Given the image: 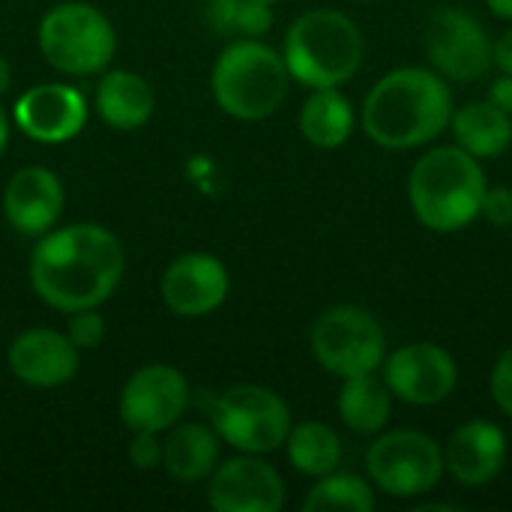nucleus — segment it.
<instances>
[{
	"mask_svg": "<svg viewBox=\"0 0 512 512\" xmlns=\"http://www.w3.org/2000/svg\"><path fill=\"white\" fill-rule=\"evenodd\" d=\"M126 255L120 240L93 222L51 228L30 255V285L57 312L102 306L120 285Z\"/></svg>",
	"mask_w": 512,
	"mask_h": 512,
	"instance_id": "nucleus-1",
	"label": "nucleus"
},
{
	"mask_svg": "<svg viewBox=\"0 0 512 512\" xmlns=\"http://www.w3.org/2000/svg\"><path fill=\"white\" fill-rule=\"evenodd\" d=\"M453 117V93L435 69L387 72L363 102V132L384 150H414L435 141Z\"/></svg>",
	"mask_w": 512,
	"mask_h": 512,
	"instance_id": "nucleus-2",
	"label": "nucleus"
},
{
	"mask_svg": "<svg viewBox=\"0 0 512 512\" xmlns=\"http://www.w3.org/2000/svg\"><path fill=\"white\" fill-rule=\"evenodd\" d=\"M486 174L459 144L432 147L423 153L408 177V201L420 225L438 234H456L474 225L483 213Z\"/></svg>",
	"mask_w": 512,
	"mask_h": 512,
	"instance_id": "nucleus-3",
	"label": "nucleus"
},
{
	"mask_svg": "<svg viewBox=\"0 0 512 512\" xmlns=\"http://www.w3.org/2000/svg\"><path fill=\"white\" fill-rule=\"evenodd\" d=\"M363 51V33L345 12L309 9L288 27L282 57L294 81L321 90L351 81L363 63Z\"/></svg>",
	"mask_w": 512,
	"mask_h": 512,
	"instance_id": "nucleus-4",
	"label": "nucleus"
},
{
	"mask_svg": "<svg viewBox=\"0 0 512 512\" xmlns=\"http://www.w3.org/2000/svg\"><path fill=\"white\" fill-rule=\"evenodd\" d=\"M291 72L285 57L258 39L228 45L213 66V96L237 120H264L288 96Z\"/></svg>",
	"mask_w": 512,
	"mask_h": 512,
	"instance_id": "nucleus-5",
	"label": "nucleus"
},
{
	"mask_svg": "<svg viewBox=\"0 0 512 512\" xmlns=\"http://www.w3.org/2000/svg\"><path fill=\"white\" fill-rule=\"evenodd\" d=\"M39 51L63 75H93L111 63L117 33L102 9L69 0L48 9L39 21Z\"/></svg>",
	"mask_w": 512,
	"mask_h": 512,
	"instance_id": "nucleus-6",
	"label": "nucleus"
},
{
	"mask_svg": "<svg viewBox=\"0 0 512 512\" xmlns=\"http://www.w3.org/2000/svg\"><path fill=\"white\" fill-rule=\"evenodd\" d=\"M213 432L240 453H276L291 432V411L279 393L258 384L225 390L213 402Z\"/></svg>",
	"mask_w": 512,
	"mask_h": 512,
	"instance_id": "nucleus-7",
	"label": "nucleus"
},
{
	"mask_svg": "<svg viewBox=\"0 0 512 512\" xmlns=\"http://www.w3.org/2000/svg\"><path fill=\"white\" fill-rule=\"evenodd\" d=\"M312 354L336 378L378 372L387 357V336L378 318L360 306H333L312 327Z\"/></svg>",
	"mask_w": 512,
	"mask_h": 512,
	"instance_id": "nucleus-8",
	"label": "nucleus"
},
{
	"mask_svg": "<svg viewBox=\"0 0 512 512\" xmlns=\"http://www.w3.org/2000/svg\"><path fill=\"white\" fill-rule=\"evenodd\" d=\"M366 471L375 489L390 498H417L432 492L444 477L441 444L414 429H396L372 441Z\"/></svg>",
	"mask_w": 512,
	"mask_h": 512,
	"instance_id": "nucleus-9",
	"label": "nucleus"
},
{
	"mask_svg": "<svg viewBox=\"0 0 512 512\" xmlns=\"http://www.w3.org/2000/svg\"><path fill=\"white\" fill-rule=\"evenodd\" d=\"M423 48L432 69L450 81H477L495 63V42L489 39L480 18L456 6H444L429 15Z\"/></svg>",
	"mask_w": 512,
	"mask_h": 512,
	"instance_id": "nucleus-10",
	"label": "nucleus"
},
{
	"mask_svg": "<svg viewBox=\"0 0 512 512\" xmlns=\"http://www.w3.org/2000/svg\"><path fill=\"white\" fill-rule=\"evenodd\" d=\"M186 408H189L186 375L165 363L141 366L120 390V420L132 432L162 435L180 423Z\"/></svg>",
	"mask_w": 512,
	"mask_h": 512,
	"instance_id": "nucleus-11",
	"label": "nucleus"
},
{
	"mask_svg": "<svg viewBox=\"0 0 512 512\" xmlns=\"http://www.w3.org/2000/svg\"><path fill=\"white\" fill-rule=\"evenodd\" d=\"M381 369L393 399L417 408L447 402L459 384L456 360L435 342H408L396 348L390 357H384Z\"/></svg>",
	"mask_w": 512,
	"mask_h": 512,
	"instance_id": "nucleus-12",
	"label": "nucleus"
},
{
	"mask_svg": "<svg viewBox=\"0 0 512 512\" xmlns=\"http://www.w3.org/2000/svg\"><path fill=\"white\" fill-rule=\"evenodd\" d=\"M207 501L219 512H279L285 504V483L261 456L243 453L213 471Z\"/></svg>",
	"mask_w": 512,
	"mask_h": 512,
	"instance_id": "nucleus-13",
	"label": "nucleus"
},
{
	"mask_svg": "<svg viewBox=\"0 0 512 512\" xmlns=\"http://www.w3.org/2000/svg\"><path fill=\"white\" fill-rule=\"evenodd\" d=\"M228 285V270L219 258L207 252H186L162 273L159 294L174 315L201 318L225 303Z\"/></svg>",
	"mask_w": 512,
	"mask_h": 512,
	"instance_id": "nucleus-14",
	"label": "nucleus"
},
{
	"mask_svg": "<svg viewBox=\"0 0 512 512\" xmlns=\"http://www.w3.org/2000/svg\"><path fill=\"white\" fill-rule=\"evenodd\" d=\"M12 117L27 138L39 144H63L84 129L87 102L69 84H36L15 99Z\"/></svg>",
	"mask_w": 512,
	"mask_h": 512,
	"instance_id": "nucleus-15",
	"label": "nucleus"
},
{
	"mask_svg": "<svg viewBox=\"0 0 512 512\" xmlns=\"http://www.w3.org/2000/svg\"><path fill=\"white\" fill-rule=\"evenodd\" d=\"M507 465V435L492 420H468L462 423L447 447L444 468L459 486L483 489L489 486Z\"/></svg>",
	"mask_w": 512,
	"mask_h": 512,
	"instance_id": "nucleus-16",
	"label": "nucleus"
},
{
	"mask_svg": "<svg viewBox=\"0 0 512 512\" xmlns=\"http://www.w3.org/2000/svg\"><path fill=\"white\" fill-rule=\"evenodd\" d=\"M9 369L21 384L51 390L72 381V375L78 372V348L66 339V333L33 327L12 339Z\"/></svg>",
	"mask_w": 512,
	"mask_h": 512,
	"instance_id": "nucleus-17",
	"label": "nucleus"
},
{
	"mask_svg": "<svg viewBox=\"0 0 512 512\" xmlns=\"http://www.w3.org/2000/svg\"><path fill=\"white\" fill-rule=\"evenodd\" d=\"M3 213L18 234L42 237L63 213V183L42 165L21 168L6 183Z\"/></svg>",
	"mask_w": 512,
	"mask_h": 512,
	"instance_id": "nucleus-18",
	"label": "nucleus"
},
{
	"mask_svg": "<svg viewBox=\"0 0 512 512\" xmlns=\"http://www.w3.org/2000/svg\"><path fill=\"white\" fill-rule=\"evenodd\" d=\"M156 96L153 87L129 69H114L108 75H102L99 87H96V111L99 117L120 132H132L141 129L150 114H153Z\"/></svg>",
	"mask_w": 512,
	"mask_h": 512,
	"instance_id": "nucleus-19",
	"label": "nucleus"
},
{
	"mask_svg": "<svg viewBox=\"0 0 512 512\" xmlns=\"http://www.w3.org/2000/svg\"><path fill=\"white\" fill-rule=\"evenodd\" d=\"M450 129L456 144L474 159H498L512 144V117L489 99L453 108Z\"/></svg>",
	"mask_w": 512,
	"mask_h": 512,
	"instance_id": "nucleus-20",
	"label": "nucleus"
},
{
	"mask_svg": "<svg viewBox=\"0 0 512 512\" xmlns=\"http://www.w3.org/2000/svg\"><path fill=\"white\" fill-rule=\"evenodd\" d=\"M219 435L201 423L177 426L168 441H162V468L177 483H198L216 471Z\"/></svg>",
	"mask_w": 512,
	"mask_h": 512,
	"instance_id": "nucleus-21",
	"label": "nucleus"
},
{
	"mask_svg": "<svg viewBox=\"0 0 512 512\" xmlns=\"http://www.w3.org/2000/svg\"><path fill=\"white\" fill-rule=\"evenodd\" d=\"M342 423L357 435H378L393 414V393L384 381L369 375L342 378V390L336 399Z\"/></svg>",
	"mask_w": 512,
	"mask_h": 512,
	"instance_id": "nucleus-22",
	"label": "nucleus"
},
{
	"mask_svg": "<svg viewBox=\"0 0 512 512\" xmlns=\"http://www.w3.org/2000/svg\"><path fill=\"white\" fill-rule=\"evenodd\" d=\"M354 108L339 87L315 90L300 108V132L312 147L336 150L354 135Z\"/></svg>",
	"mask_w": 512,
	"mask_h": 512,
	"instance_id": "nucleus-23",
	"label": "nucleus"
},
{
	"mask_svg": "<svg viewBox=\"0 0 512 512\" xmlns=\"http://www.w3.org/2000/svg\"><path fill=\"white\" fill-rule=\"evenodd\" d=\"M285 444H288V462L294 465V471H300L306 477H315V480L336 471L339 462H342L339 435L330 426L315 423V420L291 426Z\"/></svg>",
	"mask_w": 512,
	"mask_h": 512,
	"instance_id": "nucleus-24",
	"label": "nucleus"
},
{
	"mask_svg": "<svg viewBox=\"0 0 512 512\" xmlns=\"http://www.w3.org/2000/svg\"><path fill=\"white\" fill-rule=\"evenodd\" d=\"M306 512H372L375 510V492L372 483H366L357 474L330 471L318 477V483L303 498Z\"/></svg>",
	"mask_w": 512,
	"mask_h": 512,
	"instance_id": "nucleus-25",
	"label": "nucleus"
},
{
	"mask_svg": "<svg viewBox=\"0 0 512 512\" xmlns=\"http://www.w3.org/2000/svg\"><path fill=\"white\" fill-rule=\"evenodd\" d=\"M66 339L78 348V351H90L99 348L105 339V321L96 309H78L69 312V324H66Z\"/></svg>",
	"mask_w": 512,
	"mask_h": 512,
	"instance_id": "nucleus-26",
	"label": "nucleus"
},
{
	"mask_svg": "<svg viewBox=\"0 0 512 512\" xmlns=\"http://www.w3.org/2000/svg\"><path fill=\"white\" fill-rule=\"evenodd\" d=\"M132 444H129V459L138 471H153L162 465V441L153 432H132Z\"/></svg>",
	"mask_w": 512,
	"mask_h": 512,
	"instance_id": "nucleus-27",
	"label": "nucleus"
},
{
	"mask_svg": "<svg viewBox=\"0 0 512 512\" xmlns=\"http://www.w3.org/2000/svg\"><path fill=\"white\" fill-rule=\"evenodd\" d=\"M489 384H492V399H495V405H498L507 417H512V345L498 357Z\"/></svg>",
	"mask_w": 512,
	"mask_h": 512,
	"instance_id": "nucleus-28",
	"label": "nucleus"
},
{
	"mask_svg": "<svg viewBox=\"0 0 512 512\" xmlns=\"http://www.w3.org/2000/svg\"><path fill=\"white\" fill-rule=\"evenodd\" d=\"M492 225L498 228H507L512 225V189L510 186H492L486 189V198H483V213Z\"/></svg>",
	"mask_w": 512,
	"mask_h": 512,
	"instance_id": "nucleus-29",
	"label": "nucleus"
},
{
	"mask_svg": "<svg viewBox=\"0 0 512 512\" xmlns=\"http://www.w3.org/2000/svg\"><path fill=\"white\" fill-rule=\"evenodd\" d=\"M489 102L492 105H498L501 111H507L512 117V75H498L495 81H492V87H489Z\"/></svg>",
	"mask_w": 512,
	"mask_h": 512,
	"instance_id": "nucleus-30",
	"label": "nucleus"
},
{
	"mask_svg": "<svg viewBox=\"0 0 512 512\" xmlns=\"http://www.w3.org/2000/svg\"><path fill=\"white\" fill-rule=\"evenodd\" d=\"M492 57H495V66L504 72V75H512V27L504 30L492 48Z\"/></svg>",
	"mask_w": 512,
	"mask_h": 512,
	"instance_id": "nucleus-31",
	"label": "nucleus"
},
{
	"mask_svg": "<svg viewBox=\"0 0 512 512\" xmlns=\"http://www.w3.org/2000/svg\"><path fill=\"white\" fill-rule=\"evenodd\" d=\"M486 3H489V9H492L495 15L512 21V0H486Z\"/></svg>",
	"mask_w": 512,
	"mask_h": 512,
	"instance_id": "nucleus-32",
	"label": "nucleus"
},
{
	"mask_svg": "<svg viewBox=\"0 0 512 512\" xmlns=\"http://www.w3.org/2000/svg\"><path fill=\"white\" fill-rule=\"evenodd\" d=\"M9 81H12V69H9L6 57H0V93H6Z\"/></svg>",
	"mask_w": 512,
	"mask_h": 512,
	"instance_id": "nucleus-33",
	"label": "nucleus"
},
{
	"mask_svg": "<svg viewBox=\"0 0 512 512\" xmlns=\"http://www.w3.org/2000/svg\"><path fill=\"white\" fill-rule=\"evenodd\" d=\"M6 141H9V126H6V114L0 111V153L6 147Z\"/></svg>",
	"mask_w": 512,
	"mask_h": 512,
	"instance_id": "nucleus-34",
	"label": "nucleus"
},
{
	"mask_svg": "<svg viewBox=\"0 0 512 512\" xmlns=\"http://www.w3.org/2000/svg\"><path fill=\"white\" fill-rule=\"evenodd\" d=\"M264 3H273V0H264Z\"/></svg>",
	"mask_w": 512,
	"mask_h": 512,
	"instance_id": "nucleus-35",
	"label": "nucleus"
}]
</instances>
